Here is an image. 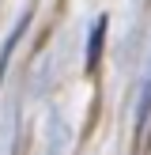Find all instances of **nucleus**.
Instances as JSON below:
<instances>
[{"mask_svg": "<svg viewBox=\"0 0 151 155\" xmlns=\"http://www.w3.org/2000/svg\"><path fill=\"white\" fill-rule=\"evenodd\" d=\"M151 117V72H147V83H143V95H140V133Z\"/></svg>", "mask_w": 151, "mask_h": 155, "instance_id": "f03ea898", "label": "nucleus"}, {"mask_svg": "<svg viewBox=\"0 0 151 155\" xmlns=\"http://www.w3.org/2000/svg\"><path fill=\"white\" fill-rule=\"evenodd\" d=\"M102 34H106V15H98L95 27H91V38H87V72H95L98 57H102Z\"/></svg>", "mask_w": 151, "mask_h": 155, "instance_id": "f257e3e1", "label": "nucleus"}]
</instances>
